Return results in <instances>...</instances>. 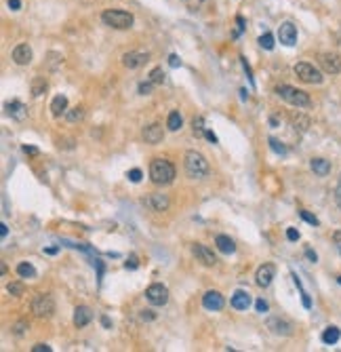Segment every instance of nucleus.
I'll list each match as a JSON object with an SVG mask.
<instances>
[{
  "instance_id": "e433bc0d",
  "label": "nucleus",
  "mask_w": 341,
  "mask_h": 352,
  "mask_svg": "<svg viewBox=\"0 0 341 352\" xmlns=\"http://www.w3.org/2000/svg\"><path fill=\"white\" fill-rule=\"evenodd\" d=\"M141 177H144V173H141L139 169H131V171H129V179H131L133 184H139Z\"/></svg>"
},
{
  "instance_id": "3c124183",
  "label": "nucleus",
  "mask_w": 341,
  "mask_h": 352,
  "mask_svg": "<svg viewBox=\"0 0 341 352\" xmlns=\"http://www.w3.org/2000/svg\"><path fill=\"white\" fill-rule=\"evenodd\" d=\"M141 318H144V320H152V318H154L152 310H144V314H141Z\"/></svg>"
},
{
  "instance_id": "f3484780",
  "label": "nucleus",
  "mask_w": 341,
  "mask_h": 352,
  "mask_svg": "<svg viewBox=\"0 0 341 352\" xmlns=\"http://www.w3.org/2000/svg\"><path fill=\"white\" fill-rule=\"evenodd\" d=\"M162 137H164V131L160 124H150V127L144 129V139H146V144H160L162 142Z\"/></svg>"
},
{
  "instance_id": "a19ab883",
  "label": "nucleus",
  "mask_w": 341,
  "mask_h": 352,
  "mask_svg": "<svg viewBox=\"0 0 341 352\" xmlns=\"http://www.w3.org/2000/svg\"><path fill=\"white\" fill-rule=\"evenodd\" d=\"M287 238H289L291 242H295V240H299V232H297L295 228H289V230H287Z\"/></svg>"
},
{
  "instance_id": "58836bf2",
  "label": "nucleus",
  "mask_w": 341,
  "mask_h": 352,
  "mask_svg": "<svg viewBox=\"0 0 341 352\" xmlns=\"http://www.w3.org/2000/svg\"><path fill=\"white\" fill-rule=\"evenodd\" d=\"M335 205L341 209V175H339L337 186H335Z\"/></svg>"
},
{
  "instance_id": "0eeeda50",
  "label": "nucleus",
  "mask_w": 341,
  "mask_h": 352,
  "mask_svg": "<svg viewBox=\"0 0 341 352\" xmlns=\"http://www.w3.org/2000/svg\"><path fill=\"white\" fill-rule=\"evenodd\" d=\"M146 300L152 304V306H164L169 302V289L160 283H154L146 289Z\"/></svg>"
},
{
  "instance_id": "c756f323",
  "label": "nucleus",
  "mask_w": 341,
  "mask_h": 352,
  "mask_svg": "<svg viewBox=\"0 0 341 352\" xmlns=\"http://www.w3.org/2000/svg\"><path fill=\"white\" fill-rule=\"evenodd\" d=\"M259 44L264 46L265 51H272L274 49V36L269 34V32H265L264 36H259Z\"/></svg>"
},
{
  "instance_id": "ddd939ff",
  "label": "nucleus",
  "mask_w": 341,
  "mask_h": 352,
  "mask_svg": "<svg viewBox=\"0 0 341 352\" xmlns=\"http://www.w3.org/2000/svg\"><path fill=\"white\" fill-rule=\"evenodd\" d=\"M278 38H280V42L284 46H293L297 42V28L293 26L291 21H284L282 26L278 28Z\"/></svg>"
},
{
  "instance_id": "09e8293b",
  "label": "nucleus",
  "mask_w": 341,
  "mask_h": 352,
  "mask_svg": "<svg viewBox=\"0 0 341 352\" xmlns=\"http://www.w3.org/2000/svg\"><path fill=\"white\" fill-rule=\"evenodd\" d=\"M333 242H335L337 247H341V230H337V232H333Z\"/></svg>"
},
{
  "instance_id": "473e14b6",
  "label": "nucleus",
  "mask_w": 341,
  "mask_h": 352,
  "mask_svg": "<svg viewBox=\"0 0 341 352\" xmlns=\"http://www.w3.org/2000/svg\"><path fill=\"white\" fill-rule=\"evenodd\" d=\"M26 329H30V323H28V320H17V323L13 325V333H15V335H23V333H26Z\"/></svg>"
},
{
  "instance_id": "8fccbe9b",
  "label": "nucleus",
  "mask_w": 341,
  "mask_h": 352,
  "mask_svg": "<svg viewBox=\"0 0 341 352\" xmlns=\"http://www.w3.org/2000/svg\"><path fill=\"white\" fill-rule=\"evenodd\" d=\"M305 257H307L310 262H316V260H318V257H316V253L312 251V249H305Z\"/></svg>"
},
{
  "instance_id": "cd10ccee",
  "label": "nucleus",
  "mask_w": 341,
  "mask_h": 352,
  "mask_svg": "<svg viewBox=\"0 0 341 352\" xmlns=\"http://www.w3.org/2000/svg\"><path fill=\"white\" fill-rule=\"evenodd\" d=\"M44 91H46V80H44L42 76H36L34 80H32V95H34V97H40Z\"/></svg>"
},
{
  "instance_id": "4468645a",
  "label": "nucleus",
  "mask_w": 341,
  "mask_h": 352,
  "mask_svg": "<svg viewBox=\"0 0 341 352\" xmlns=\"http://www.w3.org/2000/svg\"><path fill=\"white\" fill-rule=\"evenodd\" d=\"M192 253L196 255V260H198V262H202L204 266H215V264H217L215 253H213L209 247L200 245V242H196V245H192Z\"/></svg>"
},
{
  "instance_id": "a18cd8bd",
  "label": "nucleus",
  "mask_w": 341,
  "mask_h": 352,
  "mask_svg": "<svg viewBox=\"0 0 341 352\" xmlns=\"http://www.w3.org/2000/svg\"><path fill=\"white\" fill-rule=\"evenodd\" d=\"M23 152L30 154V156H36V154H38V148H34V146H23Z\"/></svg>"
},
{
  "instance_id": "423d86ee",
  "label": "nucleus",
  "mask_w": 341,
  "mask_h": 352,
  "mask_svg": "<svg viewBox=\"0 0 341 352\" xmlns=\"http://www.w3.org/2000/svg\"><path fill=\"white\" fill-rule=\"evenodd\" d=\"M32 312L38 316V318H49L53 316L55 312V302L49 293H38L34 297V302H32Z\"/></svg>"
},
{
  "instance_id": "b1692460",
  "label": "nucleus",
  "mask_w": 341,
  "mask_h": 352,
  "mask_svg": "<svg viewBox=\"0 0 341 352\" xmlns=\"http://www.w3.org/2000/svg\"><path fill=\"white\" fill-rule=\"evenodd\" d=\"M291 122H293V127H295V131H299V133H305L307 129H310V118H307L305 114H301V112L293 114Z\"/></svg>"
},
{
  "instance_id": "f257e3e1",
  "label": "nucleus",
  "mask_w": 341,
  "mask_h": 352,
  "mask_svg": "<svg viewBox=\"0 0 341 352\" xmlns=\"http://www.w3.org/2000/svg\"><path fill=\"white\" fill-rule=\"evenodd\" d=\"M184 167H186V173L192 179H202V177L209 175V160L196 150H188L186 152Z\"/></svg>"
},
{
  "instance_id": "72a5a7b5",
  "label": "nucleus",
  "mask_w": 341,
  "mask_h": 352,
  "mask_svg": "<svg viewBox=\"0 0 341 352\" xmlns=\"http://www.w3.org/2000/svg\"><path fill=\"white\" fill-rule=\"evenodd\" d=\"M192 127H194V133H196V135H204V131H207V129H204V120L200 118V116L192 120Z\"/></svg>"
},
{
  "instance_id": "603ef678",
  "label": "nucleus",
  "mask_w": 341,
  "mask_h": 352,
  "mask_svg": "<svg viewBox=\"0 0 341 352\" xmlns=\"http://www.w3.org/2000/svg\"><path fill=\"white\" fill-rule=\"evenodd\" d=\"M278 124H280L278 116H272V118H269V127H278Z\"/></svg>"
},
{
  "instance_id": "4be33fe9",
  "label": "nucleus",
  "mask_w": 341,
  "mask_h": 352,
  "mask_svg": "<svg viewBox=\"0 0 341 352\" xmlns=\"http://www.w3.org/2000/svg\"><path fill=\"white\" fill-rule=\"evenodd\" d=\"M66 112H68V97L66 95L53 97V101H51V114L55 116V118H59V116L66 114Z\"/></svg>"
},
{
  "instance_id": "5701e85b",
  "label": "nucleus",
  "mask_w": 341,
  "mask_h": 352,
  "mask_svg": "<svg viewBox=\"0 0 341 352\" xmlns=\"http://www.w3.org/2000/svg\"><path fill=\"white\" fill-rule=\"evenodd\" d=\"M215 245H217V249L221 253H234L236 251V245H234V240L229 238V236H226V234H219V236L215 238Z\"/></svg>"
},
{
  "instance_id": "ea45409f",
  "label": "nucleus",
  "mask_w": 341,
  "mask_h": 352,
  "mask_svg": "<svg viewBox=\"0 0 341 352\" xmlns=\"http://www.w3.org/2000/svg\"><path fill=\"white\" fill-rule=\"evenodd\" d=\"M255 308H257V312H267V302L264 300V297H259V300H255Z\"/></svg>"
},
{
  "instance_id": "49530a36",
  "label": "nucleus",
  "mask_w": 341,
  "mask_h": 352,
  "mask_svg": "<svg viewBox=\"0 0 341 352\" xmlns=\"http://www.w3.org/2000/svg\"><path fill=\"white\" fill-rule=\"evenodd\" d=\"M204 137H207L211 144H217V135H215L213 131H204Z\"/></svg>"
},
{
  "instance_id": "9d476101",
  "label": "nucleus",
  "mask_w": 341,
  "mask_h": 352,
  "mask_svg": "<svg viewBox=\"0 0 341 352\" xmlns=\"http://www.w3.org/2000/svg\"><path fill=\"white\" fill-rule=\"evenodd\" d=\"M276 276V266L274 264H264V266H259L257 268V274H255V283L259 287H269L272 285V280Z\"/></svg>"
},
{
  "instance_id": "f8f14e48",
  "label": "nucleus",
  "mask_w": 341,
  "mask_h": 352,
  "mask_svg": "<svg viewBox=\"0 0 341 352\" xmlns=\"http://www.w3.org/2000/svg\"><path fill=\"white\" fill-rule=\"evenodd\" d=\"M320 66L327 74H339L341 72V59L337 53H324L320 55Z\"/></svg>"
},
{
  "instance_id": "2f4dec72",
  "label": "nucleus",
  "mask_w": 341,
  "mask_h": 352,
  "mask_svg": "<svg viewBox=\"0 0 341 352\" xmlns=\"http://www.w3.org/2000/svg\"><path fill=\"white\" fill-rule=\"evenodd\" d=\"M269 148L276 152V154H280V156H284L287 154V146H282L278 139H274V137H269Z\"/></svg>"
},
{
  "instance_id": "1a4fd4ad",
  "label": "nucleus",
  "mask_w": 341,
  "mask_h": 352,
  "mask_svg": "<svg viewBox=\"0 0 341 352\" xmlns=\"http://www.w3.org/2000/svg\"><path fill=\"white\" fill-rule=\"evenodd\" d=\"M267 329L272 331L274 335H282V338H287V335L293 333V325L282 316H269L267 318Z\"/></svg>"
},
{
  "instance_id": "c03bdc74",
  "label": "nucleus",
  "mask_w": 341,
  "mask_h": 352,
  "mask_svg": "<svg viewBox=\"0 0 341 352\" xmlns=\"http://www.w3.org/2000/svg\"><path fill=\"white\" fill-rule=\"evenodd\" d=\"M9 9L11 11H19L21 9V0H9Z\"/></svg>"
},
{
  "instance_id": "7ed1b4c3",
  "label": "nucleus",
  "mask_w": 341,
  "mask_h": 352,
  "mask_svg": "<svg viewBox=\"0 0 341 352\" xmlns=\"http://www.w3.org/2000/svg\"><path fill=\"white\" fill-rule=\"evenodd\" d=\"M276 93H278V97H282L287 104L295 106V108H310L312 106L310 95L303 93L301 89L291 87V84H278V87H276Z\"/></svg>"
},
{
  "instance_id": "f704fd0d",
  "label": "nucleus",
  "mask_w": 341,
  "mask_h": 352,
  "mask_svg": "<svg viewBox=\"0 0 341 352\" xmlns=\"http://www.w3.org/2000/svg\"><path fill=\"white\" fill-rule=\"evenodd\" d=\"M156 87V84L152 82V80H150V78H148V82H141L139 84V93H141V95H150V93H152V89Z\"/></svg>"
},
{
  "instance_id": "20e7f679",
  "label": "nucleus",
  "mask_w": 341,
  "mask_h": 352,
  "mask_svg": "<svg viewBox=\"0 0 341 352\" xmlns=\"http://www.w3.org/2000/svg\"><path fill=\"white\" fill-rule=\"evenodd\" d=\"M101 21L106 26L114 28V30H129L133 26V15L126 13V11H118V9H108L101 13Z\"/></svg>"
},
{
  "instance_id": "9b49d317",
  "label": "nucleus",
  "mask_w": 341,
  "mask_h": 352,
  "mask_svg": "<svg viewBox=\"0 0 341 352\" xmlns=\"http://www.w3.org/2000/svg\"><path fill=\"white\" fill-rule=\"evenodd\" d=\"M202 306L207 310H211V312H219V310H224L226 300H224V295H221L219 291H207L202 295Z\"/></svg>"
},
{
  "instance_id": "de8ad7c7",
  "label": "nucleus",
  "mask_w": 341,
  "mask_h": 352,
  "mask_svg": "<svg viewBox=\"0 0 341 352\" xmlns=\"http://www.w3.org/2000/svg\"><path fill=\"white\" fill-rule=\"evenodd\" d=\"M169 64H171V68H177V66H181V61H179L177 55H171L169 57Z\"/></svg>"
},
{
  "instance_id": "5fc2aeb1",
  "label": "nucleus",
  "mask_w": 341,
  "mask_h": 352,
  "mask_svg": "<svg viewBox=\"0 0 341 352\" xmlns=\"http://www.w3.org/2000/svg\"><path fill=\"white\" fill-rule=\"evenodd\" d=\"M6 234H9V228H6V226L2 224V226H0V236H2V238H4V236H6Z\"/></svg>"
},
{
  "instance_id": "a211bd4d",
  "label": "nucleus",
  "mask_w": 341,
  "mask_h": 352,
  "mask_svg": "<svg viewBox=\"0 0 341 352\" xmlns=\"http://www.w3.org/2000/svg\"><path fill=\"white\" fill-rule=\"evenodd\" d=\"M4 110H6V114L11 116V118H15V120H23L28 116V108L21 104V101H9V104L4 106Z\"/></svg>"
},
{
  "instance_id": "37998d69",
  "label": "nucleus",
  "mask_w": 341,
  "mask_h": 352,
  "mask_svg": "<svg viewBox=\"0 0 341 352\" xmlns=\"http://www.w3.org/2000/svg\"><path fill=\"white\" fill-rule=\"evenodd\" d=\"M124 266H126V268H129V270H135V268H137V266H139L137 257H135V255H131V257H129V262H126Z\"/></svg>"
},
{
  "instance_id": "2eb2a0df",
  "label": "nucleus",
  "mask_w": 341,
  "mask_h": 352,
  "mask_svg": "<svg viewBox=\"0 0 341 352\" xmlns=\"http://www.w3.org/2000/svg\"><path fill=\"white\" fill-rule=\"evenodd\" d=\"M150 59L148 53H137V51H129L122 55V66L129 68V70H135V68H141Z\"/></svg>"
},
{
  "instance_id": "bb28decb",
  "label": "nucleus",
  "mask_w": 341,
  "mask_h": 352,
  "mask_svg": "<svg viewBox=\"0 0 341 352\" xmlns=\"http://www.w3.org/2000/svg\"><path fill=\"white\" fill-rule=\"evenodd\" d=\"M17 274L21 276V278H34L36 276V268L32 264H28V262H21L19 266H17Z\"/></svg>"
},
{
  "instance_id": "412c9836",
  "label": "nucleus",
  "mask_w": 341,
  "mask_h": 352,
  "mask_svg": "<svg viewBox=\"0 0 341 352\" xmlns=\"http://www.w3.org/2000/svg\"><path fill=\"white\" fill-rule=\"evenodd\" d=\"M310 167L318 177H327L331 173V160H327V158H312Z\"/></svg>"
},
{
  "instance_id": "6e6552de",
  "label": "nucleus",
  "mask_w": 341,
  "mask_h": 352,
  "mask_svg": "<svg viewBox=\"0 0 341 352\" xmlns=\"http://www.w3.org/2000/svg\"><path fill=\"white\" fill-rule=\"evenodd\" d=\"M169 196L166 194H160V192H154V194H148V196L144 198V205L154 211V213H162V211L169 209Z\"/></svg>"
},
{
  "instance_id": "4c0bfd02",
  "label": "nucleus",
  "mask_w": 341,
  "mask_h": 352,
  "mask_svg": "<svg viewBox=\"0 0 341 352\" xmlns=\"http://www.w3.org/2000/svg\"><path fill=\"white\" fill-rule=\"evenodd\" d=\"M6 289H9L11 295H21V293H23V285H21V283H11Z\"/></svg>"
},
{
  "instance_id": "6ab92c4d",
  "label": "nucleus",
  "mask_w": 341,
  "mask_h": 352,
  "mask_svg": "<svg viewBox=\"0 0 341 352\" xmlns=\"http://www.w3.org/2000/svg\"><path fill=\"white\" fill-rule=\"evenodd\" d=\"M249 306H251V293L238 289V291L232 295V308H236V310H249Z\"/></svg>"
},
{
  "instance_id": "6e6d98bb",
  "label": "nucleus",
  "mask_w": 341,
  "mask_h": 352,
  "mask_svg": "<svg viewBox=\"0 0 341 352\" xmlns=\"http://www.w3.org/2000/svg\"><path fill=\"white\" fill-rule=\"evenodd\" d=\"M101 325H104V327H110L112 323H110V318H108V316H104V318H101Z\"/></svg>"
},
{
  "instance_id": "f03ea898",
  "label": "nucleus",
  "mask_w": 341,
  "mask_h": 352,
  "mask_svg": "<svg viewBox=\"0 0 341 352\" xmlns=\"http://www.w3.org/2000/svg\"><path fill=\"white\" fill-rule=\"evenodd\" d=\"M150 179L156 186H169L175 179V167L164 158H154L150 162Z\"/></svg>"
},
{
  "instance_id": "aec40b11",
  "label": "nucleus",
  "mask_w": 341,
  "mask_h": 352,
  "mask_svg": "<svg viewBox=\"0 0 341 352\" xmlns=\"http://www.w3.org/2000/svg\"><path fill=\"white\" fill-rule=\"evenodd\" d=\"M93 320V312L91 308H86V306H78L74 310V325L76 327H86Z\"/></svg>"
},
{
  "instance_id": "dca6fc26",
  "label": "nucleus",
  "mask_w": 341,
  "mask_h": 352,
  "mask_svg": "<svg viewBox=\"0 0 341 352\" xmlns=\"http://www.w3.org/2000/svg\"><path fill=\"white\" fill-rule=\"evenodd\" d=\"M13 61L17 66H28L32 61V49L28 44H17L13 49Z\"/></svg>"
},
{
  "instance_id": "a878e982",
  "label": "nucleus",
  "mask_w": 341,
  "mask_h": 352,
  "mask_svg": "<svg viewBox=\"0 0 341 352\" xmlns=\"http://www.w3.org/2000/svg\"><path fill=\"white\" fill-rule=\"evenodd\" d=\"M84 118V108L82 106H76V108H70L66 112V120L68 122H80Z\"/></svg>"
},
{
  "instance_id": "c9c22d12",
  "label": "nucleus",
  "mask_w": 341,
  "mask_h": 352,
  "mask_svg": "<svg viewBox=\"0 0 341 352\" xmlns=\"http://www.w3.org/2000/svg\"><path fill=\"white\" fill-rule=\"evenodd\" d=\"M299 215H301V220H305L307 224H312V226H318V217H316V215L307 213V211H299Z\"/></svg>"
},
{
  "instance_id": "39448f33",
  "label": "nucleus",
  "mask_w": 341,
  "mask_h": 352,
  "mask_svg": "<svg viewBox=\"0 0 341 352\" xmlns=\"http://www.w3.org/2000/svg\"><path fill=\"white\" fill-rule=\"evenodd\" d=\"M295 74L301 82H307V84H320L322 82L320 70L312 64H307V61H299V64H295Z\"/></svg>"
},
{
  "instance_id": "c85d7f7f",
  "label": "nucleus",
  "mask_w": 341,
  "mask_h": 352,
  "mask_svg": "<svg viewBox=\"0 0 341 352\" xmlns=\"http://www.w3.org/2000/svg\"><path fill=\"white\" fill-rule=\"evenodd\" d=\"M181 124H184V120H181V114L179 112H171L169 118H166V127H169V131H179Z\"/></svg>"
},
{
  "instance_id": "7c9ffc66",
  "label": "nucleus",
  "mask_w": 341,
  "mask_h": 352,
  "mask_svg": "<svg viewBox=\"0 0 341 352\" xmlns=\"http://www.w3.org/2000/svg\"><path fill=\"white\" fill-rule=\"evenodd\" d=\"M150 80L154 84H162L164 82V70L162 68H154L152 72H150Z\"/></svg>"
},
{
  "instance_id": "79ce46f5",
  "label": "nucleus",
  "mask_w": 341,
  "mask_h": 352,
  "mask_svg": "<svg viewBox=\"0 0 341 352\" xmlns=\"http://www.w3.org/2000/svg\"><path fill=\"white\" fill-rule=\"evenodd\" d=\"M32 352H51V346H46V344H36V346H32Z\"/></svg>"
},
{
  "instance_id": "864d4df0",
  "label": "nucleus",
  "mask_w": 341,
  "mask_h": 352,
  "mask_svg": "<svg viewBox=\"0 0 341 352\" xmlns=\"http://www.w3.org/2000/svg\"><path fill=\"white\" fill-rule=\"evenodd\" d=\"M59 251V247H49V249H44V253H49V255H55Z\"/></svg>"
},
{
  "instance_id": "4d7b16f0",
  "label": "nucleus",
  "mask_w": 341,
  "mask_h": 352,
  "mask_svg": "<svg viewBox=\"0 0 341 352\" xmlns=\"http://www.w3.org/2000/svg\"><path fill=\"white\" fill-rule=\"evenodd\" d=\"M337 283H339V285H341V276H337Z\"/></svg>"
},
{
  "instance_id": "393cba45",
  "label": "nucleus",
  "mask_w": 341,
  "mask_h": 352,
  "mask_svg": "<svg viewBox=\"0 0 341 352\" xmlns=\"http://www.w3.org/2000/svg\"><path fill=\"white\" fill-rule=\"evenodd\" d=\"M341 338V331L337 329V327H327L322 333V342L324 344H329V346H333V344H337Z\"/></svg>"
}]
</instances>
